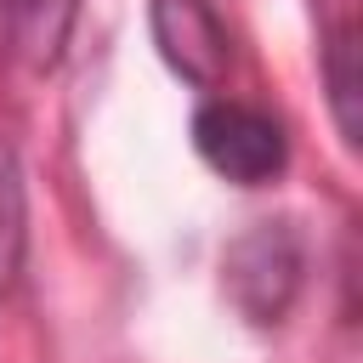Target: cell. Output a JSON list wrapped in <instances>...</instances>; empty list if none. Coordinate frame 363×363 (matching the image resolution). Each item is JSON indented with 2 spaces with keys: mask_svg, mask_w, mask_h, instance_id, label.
<instances>
[{
  "mask_svg": "<svg viewBox=\"0 0 363 363\" xmlns=\"http://www.w3.org/2000/svg\"><path fill=\"white\" fill-rule=\"evenodd\" d=\"M193 147L216 176H227L238 187H261L272 176H284V164H289L284 125L272 113H261L250 102H227V96H216L193 113Z\"/></svg>",
  "mask_w": 363,
  "mask_h": 363,
  "instance_id": "6da1fadb",
  "label": "cell"
},
{
  "mask_svg": "<svg viewBox=\"0 0 363 363\" xmlns=\"http://www.w3.org/2000/svg\"><path fill=\"white\" fill-rule=\"evenodd\" d=\"M301 289V244L284 221H261L227 250V295L250 323H278Z\"/></svg>",
  "mask_w": 363,
  "mask_h": 363,
  "instance_id": "7a4b0ae2",
  "label": "cell"
},
{
  "mask_svg": "<svg viewBox=\"0 0 363 363\" xmlns=\"http://www.w3.org/2000/svg\"><path fill=\"white\" fill-rule=\"evenodd\" d=\"M6 11V45L23 68H51L62 57L68 23H74V0H0Z\"/></svg>",
  "mask_w": 363,
  "mask_h": 363,
  "instance_id": "277c9868",
  "label": "cell"
},
{
  "mask_svg": "<svg viewBox=\"0 0 363 363\" xmlns=\"http://www.w3.org/2000/svg\"><path fill=\"white\" fill-rule=\"evenodd\" d=\"M323 79H329L335 125H340L346 147H357V130H363V74H357V23L352 17L329 23V34H323Z\"/></svg>",
  "mask_w": 363,
  "mask_h": 363,
  "instance_id": "5b68a950",
  "label": "cell"
},
{
  "mask_svg": "<svg viewBox=\"0 0 363 363\" xmlns=\"http://www.w3.org/2000/svg\"><path fill=\"white\" fill-rule=\"evenodd\" d=\"M153 40L159 57L199 91H216L233 68V34L210 0H153Z\"/></svg>",
  "mask_w": 363,
  "mask_h": 363,
  "instance_id": "3957f363",
  "label": "cell"
}]
</instances>
